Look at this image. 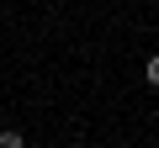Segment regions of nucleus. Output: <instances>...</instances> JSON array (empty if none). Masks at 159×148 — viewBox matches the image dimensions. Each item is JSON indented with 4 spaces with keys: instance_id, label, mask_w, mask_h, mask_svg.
I'll return each instance as SVG.
<instances>
[{
    "instance_id": "f03ea898",
    "label": "nucleus",
    "mask_w": 159,
    "mask_h": 148,
    "mask_svg": "<svg viewBox=\"0 0 159 148\" xmlns=\"http://www.w3.org/2000/svg\"><path fill=\"white\" fill-rule=\"evenodd\" d=\"M143 74H148V85H159V53H154V58L143 63Z\"/></svg>"
},
{
    "instance_id": "f257e3e1",
    "label": "nucleus",
    "mask_w": 159,
    "mask_h": 148,
    "mask_svg": "<svg viewBox=\"0 0 159 148\" xmlns=\"http://www.w3.org/2000/svg\"><path fill=\"white\" fill-rule=\"evenodd\" d=\"M0 148H27V137H21L16 127H6V132H0Z\"/></svg>"
}]
</instances>
